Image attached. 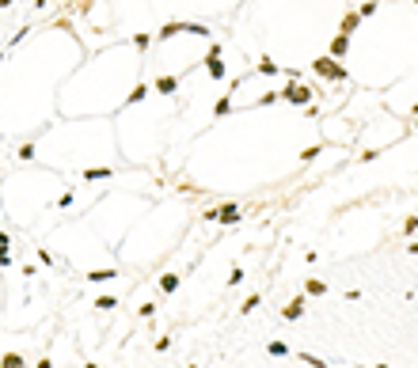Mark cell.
<instances>
[{
	"instance_id": "obj_22",
	"label": "cell",
	"mask_w": 418,
	"mask_h": 368,
	"mask_svg": "<svg viewBox=\"0 0 418 368\" xmlns=\"http://www.w3.org/2000/svg\"><path fill=\"white\" fill-rule=\"evenodd\" d=\"M373 12H376V0H365V4H361V8H358V16H365V19H369V16H373Z\"/></svg>"
},
{
	"instance_id": "obj_14",
	"label": "cell",
	"mask_w": 418,
	"mask_h": 368,
	"mask_svg": "<svg viewBox=\"0 0 418 368\" xmlns=\"http://www.w3.org/2000/svg\"><path fill=\"white\" fill-rule=\"evenodd\" d=\"M266 353H270V357H289V345H285V342H270V345H266Z\"/></svg>"
},
{
	"instance_id": "obj_17",
	"label": "cell",
	"mask_w": 418,
	"mask_h": 368,
	"mask_svg": "<svg viewBox=\"0 0 418 368\" xmlns=\"http://www.w3.org/2000/svg\"><path fill=\"white\" fill-rule=\"evenodd\" d=\"M95 308H99V311H111V308H118V300H114V296H99V300H95Z\"/></svg>"
},
{
	"instance_id": "obj_29",
	"label": "cell",
	"mask_w": 418,
	"mask_h": 368,
	"mask_svg": "<svg viewBox=\"0 0 418 368\" xmlns=\"http://www.w3.org/2000/svg\"><path fill=\"white\" fill-rule=\"evenodd\" d=\"M84 368H99V364H84Z\"/></svg>"
},
{
	"instance_id": "obj_26",
	"label": "cell",
	"mask_w": 418,
	"mask_h": 368,
	"mask_svg": "<svg viewBox=\"0 0 418 368\" xmlns=\"http://www.w3.org/2000/svg\"><path fill=\"white\" fill-rule=\"evenodd\" d=\"M407 251H410V255H418V243H407Z\"/></svg>"
},
{
	"instance_id": "obj_15",
	"label": "cell",
	"mask_w": 418,
	"mask_h": 368,
	"mask_svg": "<svg viewBox=\"0 0 418 368\" xmlns=\"http://www.w3.org/2000/svg\"><path fill=\"white\" fill-rule=\"evenodd\" d=\"M358 19H361V16H346V19H342V31H339V35H354V31H358Z\"/></svg>"
},
{
	"instance_id": "obj_18",
	"label": "cell",
	"mask_w": 418,
	"mask_h": 368,
	"mask_svg": "<svg viewBox=\"0 0 418 368\" xmlns=\"http://www.w3.org/2000/svg\"><path fill=\"white\" fill-rule=\"evenodd\" d=\"M145 95H148V87H145V84H137L133 91H129V99H126V103H141V99H145Z\"/></svg>"
},
{
	"instance_id": "obj_16",
	"label": "cell",
	"mask_w": 418,
	"mask_h": 368,
	"mask_svg": "<svg viewBox=\"0 0 418 368\" xmlns=\"http://www.w3.org/2000/svg\"><path fill=\"white\" fill-rule=\"evenodd\" d=\"M259 304H263V296H259V292H251V296L243 300V308H239V311H243V315H247V311H255Z\"/></svg>"
},
{
	"instance_id": "obj_27",
	"label": "cell",
	"mask_w": 418,
	"mask_h": 368,
	"mask_svg": "<svg viewBox=\"0 0 418 368\" xmlns=\"http://www.w3.org/2000/svg\"><path fill=\"white\" fill-rule=\"evenodd\" d=\"M373 368H392V364H373Z\"/></svg>"
},
{
	"instance_id": "obj_31",
	"label": "cell",
	"mask_w": 418,
	"mask_h": 368,
	"mask_svg": "<svg viewBox=\"0 0 418 368\" xmlns=\"http://www.w3.org/2000/svg\"><path fill=\"white\" fill-rule=\"evenodd\" d=\"M414 4H418V0H414Z\"/></svg>"
},
{
	"instance_id": "obj_6",
	"label": "cell",
	"mask_w": 418,
	"mask_h": 368,
	"mask_svg": "<svg viewBox=\"0 0 418 368\" xmlns=\"http://www.w3.org/2000/svg\"><path fill=\"white\" fill-rule=\"evenodd\" d=\"M304 311H308V300H304V296H297V300H289V304L282 308V319H289V323H297V319L304 315Z\"/></svg>"
},
{
	"instance_id": "obj_7",
	"label": "cell",
	"mask_w": 418,
	"mask_h": 368,
	"mask_svg": "<svg viewBox=\"0 0 418 368\" xmlns=\"http://www.w3.org/2000/svg\"><path fill=\"white\" fill-rule=\"evenodd\" d=\"M346 50H350V35H335L331 38V57H346Z\"/></svg>"
},
{
	"instance_id": "obj_28",
	"label": "cell",
	"mask_w": 418,
	"mask_h": 368,
	"mask_svg": "<svg viewBox=\"0 0 418 368\" xmlns=\"http://www.w3.org/2000/svg\"><path fill=\"white\" fill-rule=\"evenodd\" d=\"M358 368H373V364H358Z\"/></svg>"
},
{
	"instance_id": "obj_1",
	"label": "cell",
	"mask_w": 418,
	"mask_h": 368,
	"mask_svg": "<svg viewBox=\"0 0 418 368\" xmlns=\"http://www.w3.org/2000/svg\"><path fill=\"white\" fill-rule=\"evenodd\" d=\"M312 69H316V76H323V80H346V69L339 65V57H316L312 61Z\"/></svg>"
},
{
	"instance_id": "obj_19",
	"label": "cell",
	"mask_w": 418,
	"mask_h": 368,
	"mask_svg": "<svg viewBox=\"0 0 418 368\" xmlns=\"http://www.w3.org/2000/svg\"><path fill=\"white\" fill-rule=\"evenodd\" d=\"M259 72H266V76H278V65H274L270 57H263V61H259Z\"/></svg>"
},
{
	"instance_id": "obj_4",
	"label": "cell",
	"mask_w": 418,
	"mask_h": 368,
	"mask_svg": "<svg viewBox=\"0 0 418 368\" xmlns=\"http://www.w3.org/2000/svg\"><path fill=\"white\" fill-rule=\"evenodd\" d=\"M209 220H217V224H239L243 220V209L239 205H221V209H213V213H205Z\"/></svg>"
},
{
	"instance_id": "obj_10",
	"label": "cell",
	"mask_w": 418,
	"mask_h": 368,
	"mask_svg": "<svg viewBox=\"0 0 418 368\" xmlns=\"http://www.w3.org/2000/svg\"><path fill=\"white\" fill-rule=\"evenodd\" d=\"M179 281H183L179 274H163L160 277V292H175V289H179Z\"/></svg>"
},
{
	"instance_id": "obj_8",
	"label": "cell",
	"mask_w": 418,
	"mask_h": 368,
	"mask_svg": "<svg viewBox=\"0 0 418 368\" xmlns=\"http://www.w3.org/2000/svg\"><path fill=\"white\" fill-rule=\"evenodd\" d=\"M304 292H308V296H323V292H327V285L319 281V277H308V281H304Z\"/></svg>"
},
{
	"instance_id": "obj_20",
	"label": "cell",
	"mask_w": 418,
	"mask_h": 368,
	"mask_svg": "<svg viewBox=\"0 0 418 368\" xmlns=\"http://www.w3.org/2000/svg\"><path fill=\"white\" fill-rule=\"evenodd\" d=\"M319 152H323V148H319V145H308V148H304V152H300V160H304V163H308V160H316V156H319Z\"/></svg>"
},
{
	"instance_id": "obj_2",
	"label": "cell",
	"mask_w": 418,
	"mask_h": 368,
	"mask_svg": "<svg viewBox=\"0 0 418 368\" xmlns=\"http://www.w3.org/2000/svg\"><path fill=\"white\" fill-rule=\"evenodd\" d=\"M183 31H187V35H209L202 23H168V27L156 31V38H175V35H183Z\"/></svg>"
},
{
	"instance_id": "obj_12",
	"label": "cell",
	"mask_w": 418,
	"mask_h": 368,
	"mask_svg": "<svg viewBox=\"0 0 418 368\" xmlns=\"http://www.w3.org/2000/svg\"><path fill=\"white\" fill-rule=\"evenodd\" d=\"M8 235H4V231H0V266H12V247H8Z\"/></svg>"
},
{
	"instance_id": "obj_11",
	"label": "cell",
	"mask_w": 418,
	"mask_h": 368,
	"mask_svg": "<svg viewBox=\"0 0 418 368\" xmlns=\"http://www.w3.org/2000/svg\"><path fill=\"white\" fill-rule=\"evenodd\" d=\"M0 368H27V360L19 357V353H4V357H0Z\"/></svg>"
},
{
	"instance_id": "obj_13",
	"label": "cell",
	"mask_w": 418,
	"mask_h": 368,
	"mask_svg": "<svg viewBox=\"0 0 418 368\" xmlns=\"http://www.w3.org/2000/svg\"><path fill=\"white\" fill-rule=\"evenodd\" d=\"M300 360H304L308 368H331V364H327L323 357H316V353H300Z\"/></svg>"
},
{
	"instance_id": "obj_9",
	"label": "cell",
	"mask_w": 418,
	"mask_h": 368,
	"mask_svg": "<svg viewBox=\"0 0 418 368\" xmlns=\"http://www.w3.org/2000/svg\"><path fill=\"white\" fill-rule=\"evenodd\" d=\"M175 87H179V80H175V76L156 80V91H160V95H175Z\"/></svg>"
},
{
	"instance_id": "obj_30",
	"label": "cell",
	"mask_w": 418,
	"mask_h": 368,
	"mask_svg": "<svg viewBox=\"0 0 418 368\" xmlns=\"http://www.w3.org/2000/svg\"><path fill=\"white\" fill-rule=\"evenodd\" d=\"M414 114H418V103H414Z\"/></svg>"
},
{
	"instance_id": "obj_25",
	"label": "cell",
	"mask_w": 418,
	"mask_h": 368,
	"mask_svg": "<svg viewBox=\"0 0 418 368\" xmlns=\"http://www.w3.org/2000/svg\"><path fill=\"white\" fill-rule=\"evenodd\" d=\"M243 281V270H239V266H232V274H228V285H239Z\"/></svg>"
},
{
	"instance_id": "obj_21",
	"label": "cell",
	"mask_w": 418,
	"mask_h": 368,
	"mask_svg": "<svg viewBox=\"0 0 418 368\" xmlns=\"http://www.w3.org/2000/svg\"><path fill=\"white\" fill-rule=\"evenodd\" d=\"M88 277H92V281H111L114 270H95V274H88Z\"/></svg>"
},
{
	"instance_id": "obj_3",
	"label": "cell",
	"mask_w": 418,
	"mask_h": 368,
	"mask_svg": "<svg viewBox=\"0 0 418 368\" xmlns=\"http://www.w3.org/2000/svg\"><path fill=\"white\" fill-rule=\"evenodd\" d=\"M282 99H285V103H293V106H308V103H312V87H308V84H289L282 91Z\"/></svg>"
},
{
	"instance_id": "obj_24",
	"label": "cell",
	"mask_w": 418,
	"mask_h": 368,
	"mask_svg": "<svg viewBox=\"0 0 418 368\" xmlns=\"http://www.w3.org/2000/svg\"><path fill=\"white\" fill-rule=\"evenodd\" d=\"M148 38H152V35H145V31H141V35H133V46H137V50H145Z\"/></svg>"
},
{
	"instance_id": "obj_5",
	"label": "cell",
	"mask_w": 418,
	"mask_h": 368,
	"mask_svg": "<svg viewBox=\"0 0 418 368\" xmlns=\"http://www.w3.org/2000/svg\"><path fill=\"white\" fill-rule=\"evenodd\" d=\"M205 72L213 80H224V57H221V46H209V53H205Z\"/></svg>"
},
{
	"instance_id": "obj_23",
	"label": "cell",
	"mask_w": 418,
	"mask_h": 368,
	"mask_svg": "<svg viewBox=\"0 0 418 368\" xmlns=\"http://www.w3.org/2000/svg\"><path fill=\"white\" fill-rule=\"evenodd\" d=\"M403 231H407V235H414V231H418V216H407V220H403Z\"/></svg>"
}]
</instances>
